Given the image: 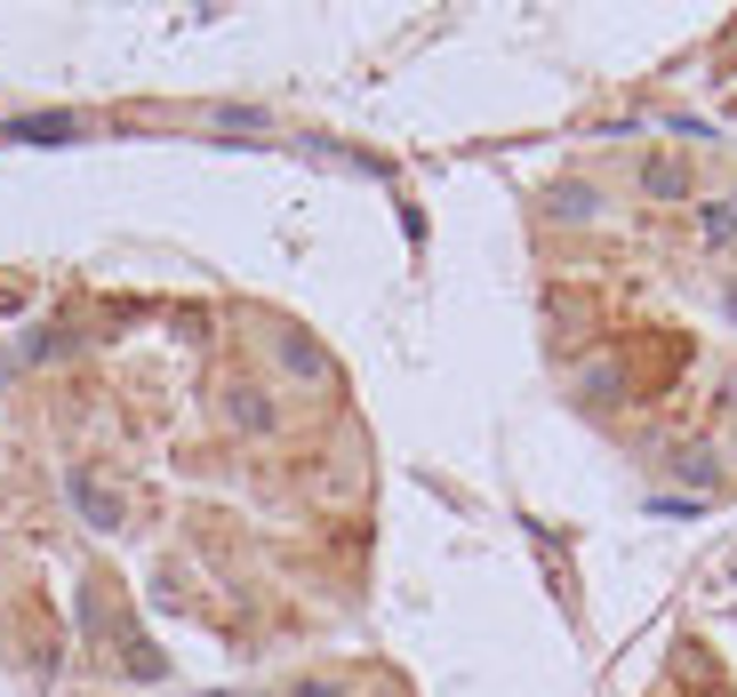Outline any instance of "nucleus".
I'll return each mask as SVG.
<instances>
[{"label":"nucleus","instance_id":"1","mask_svg":"<svg viewBox=\"0 0 737 697\" xmlns=\"http://www.w3.org/2000/svg\"><path fill=\"white\" fill-rule=\"evenodd\" d=\"M65 489H72V505H81V513H89L96 529H113V522H120V498H113V489L96 481V473H72Z\"/></svg>","mask_w":737,"mask_h":697},{"label":"nucleus","instance_id":"3","mask_svg":"<svg viewBox=\"0 0 737 697\" xmlns=\"http://www.w3.org/2000/svg\"><path fill=\"white\" fill-rule=\"evenodd\" d=\"M281 361H289V369H297V377H321V353H313V345H304V338H281Z\"/></svg>","mask_w":737,"mask_h":697},{"label":"nucleus","instance_id":"2","mask_svg":"<svg viewBox=\"0 0 737 697\" xmlns=\"http://www.w3.org/2000/svg\"><path fill=\"white\" fill-rule=\"evenodd\" d=\"M642 193L681 201V193H690V176H681V161H649V169H642Z\"/></svg>","mask_w":737,"mask_h":697},{"label":"nucleus","instance_id":"4","mask_svg":"<svg viewBox=\"0 0 737 697\" xmlns=\"http://www.w3.org/2000/svg\"><path fill=\"white\" fill-rule=\"evenodd\" d=\"M729 313H737V289H729Z\"/></svg>","mask_w":737,"mask_h":697}]
</instances>
